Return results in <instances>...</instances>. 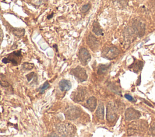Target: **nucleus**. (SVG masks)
I'll use <instances>...</instances> for the list:
<instances>
[{
    "mask_svg": "<svg viewBox=\"0 0 155 137\" xmlns=\"http://www.w3.org/2000/svg\"><path fill=\"white\" fill-rule=\"evenodd\" d=\"M56 128L58 132L62 136H72L76 133V128L69 123L59 124Z\"/></svg>",
    "mask_w": 155,
    "mask_h": 137,
    "instance_id": "f257e3e1",
    "label": "nucleus"
},
{
    "mask_svg": "<svg viewBox=\"0 0 155 137\" xmlns=\"http://www.w3.org/2000/svg\"><path fill=\"white\" fill-rule=\"evenodd\" d=\"M82 113L81 109L78 106H70L65 110L64 116L69 120H75L81 116Z\"/></svg>",
    "mask_w": 155,
    "mask_h": 137,
    "instance_id": "f03ea898",
    "label": "nucleus"
},
{
    "mask_svg": "<svg viewBox=\"0 0 155 137\" xmlns=\"http://www.w3.org/2000/svg\"><path fill=\"white\" fill-rule=\"evenodd\" d=\"M21 56V51H14L7 56V57H4L3 59L2 62L4 63H12L13 65H18L20 63L22 59Z\"/></svg>",
    "mask_w": 155,
    "mask_h": 137,
    "instance_id": "7ed1b4c3",
    "label": "nucleus"
},
{
    "mask_svg": "<svg viewBox=\"0 0 155 137\" xmlns=\"http://www.w3.org/2000/svg\"><path fill=\"white\" fill-rule=\"evenodd\" d=\"M120 54V51L118 48L116 47H106L104 50L102 51L101 56L105 59H107L108 60H113L116 57L118 56Z\"/></svg>",
    "mask_w": 155,
    "mask_h": 137,
    "instance_id": "20e7f679",
    "label": "nucleus"
},
{
    "mask_svg": "<svg viewBox=\"0 0 155 137\" xmlns=\"http://www.w3.org/2000/svg\"><path fill=\"white\" fill-rule=\"evenodd\" d=\"M87 95V91L86 88L79 87L75 91L71 93V98L75 103L83 102Z\"/></svg>",
    "mask_w": 155,
    "mask_h": 137,
    "instance_id": "39448f33",
    "label": "nucleus"
},
{
    "mask_svg": "<svg viewBox=\"0 0 155 137\" xmlns=\"http://www.w3.org/2000/svg\"><path fill=\"white\" fill-rule=\"evenodd\" d=\"M70 74L73 75L75 78L80 82H86L88 79L86 70L80 66H78L73 68L70 71Z\"/></svg>",
    "mask_w": 155,
    "mask_h": 137,
    "instance_id": "423d86ee",
    "label": "nucleus"
},
{
    "mask_svg": "<svg viewBox=\"0 0 155 137\" xmlns=\"http://www.w3.org/2000/svg\"><path fill=\"white\" fill-rule=\"evenodd\" d=\"M116 106L112 103L109 102L107 106V116L106 118L109 123H113L117 118V112H116Z\"/></svg>",
    "mask_w": 155,
    "mask_h": 137,
    "instance_id": "0eeeda50",
    "label": "nucleus"
},
{
    "mask_svg": "<svg viewBox=\"0 0 155 137\" xmlns=\"http://www.w3.org/2000/svg\"><path fill=\"white\" fill-rule=\"evenodd\" d=\"M78 58L81 64L84 66L88 65L91 60V55L86 48H81L78 53Z\"/></svg>",
    "mask_w": 155,
    "mask_h": 137,
    "instance_id": "6e6552de",
    "label": "nucleus"
},
{
    "mask_svg": "<svg viewBox=\"0 0 155 137\" xmlns=\"http://www.w3.org/2000/svg\"><path fill=\"white\" fill-rule=\"evenodd\" d=\"M133 29L134 30L135 33L139 36L142 37L144 35L145 33V24L144 23L140 20H135L132 24Z\"/></svg>",
    "mask_w": 155,
    "mask_h": 137,
    "instance_id": "1a4fd4ad",
    "label": "nucleus"
},
{
    "mask_svg": "<svg viewBox=\"0 0 155 137\" xmlns=\"http://www.w3.org/2000/svg\"><path fill=\"white\" fill-rule=\"evenodd\" d=\"M141 117V113L136 109L129 108L127 109L125 112V118L127 121L130 122L131 120L139 119Z\"/></svg>",
    "mask_w": 155,
    "mask_h": 137,
    "instance_id": "9d476101",
    "label": "nucleus"
},
{
    "mask_svg": "<svg viewBox=\"0 0 155 137\" xmlns=\"http://www.w3.org/2000/svg\"><path fill=\"white\" fill-rule=\"evenodd\" d=\"M87 43L92 50L95 51L99 47V41L97 38L92 34H89L87 38Z\"/></svg>",
    "mask_w": 155,
    "mask_h": 137,
    "instance_id": "9b49d317",
    "label": "nucleus"
},
{
    "mask_svg": "<svg viewBox=\"0 0 155 137\" xmlns=\"http://www.w3.org/2000/svg\"><path fill=\"white\" fill-rule=\"evenodd\" d=\"M97 105V100L96 98L95 97H90L87 100L86 104L85 106L87 108L88 110H90L91 112H93L95 110Z\"/></svg>",
    "mask_w": 155,
    "mask_h": 137,
    "instance_id": "f8f14e48",
    "label": "nucleus"
},
{
    "mask_svg": "<svg viewBox=\"0 0 155 137\" xmlns=\"http://www.w3.org/2000/svg\"><path fill=\"white\" fill-rule=\"evenodd\" d=\"M59 88L62 91H69L71 88V84L69 80L63 79L61 80L59 83Z\"/></svg>",
    "mask_w": 155,
    "mask_h": 137,
    "instance_id": "ddd939ff",
    "label": "nucleus"
},
{
    "mask_svg": "<svg viewBox=\"0 0 155 137\" xmlns=\"http://www.w3.org/2000/svg\"><path fill=\"white\" fill-rule=\"evenodd\" d=\"M92 31L97 36H103V31L100 25H99V23L96 21H95L93 23V28H92Z\"/></svg>",
    "mask_w": 155,
    "mask_h": 137,
    "instance_id": "4468645a",
    "label": "nucleus"
},
{
    "mask_svg": "<svg viewBox=\"0 0 155 137\" xmlns=\"http://www.w3.org/2000/svg\"><path fill=\"white\" fill-rule=\"evenodd\" d=\"M144 66V63L141 61H136L129 67V68L135 73H137L141 71Z\"/></svg>",
    "mask_w": 155,
    "mask_h": 137,
    "instance_id": "2eb2a0df",
    "label": "nucleus"
},
{
    "mask_svg": "<svg viewBox=\"0 0 155 137\" xmlns=\"http://www.w3.org/2000/svg\"><path fill=\"white\" fill-rule=\"evenodd\" d=\"M111 66V63L108 64H100L98 67L97 70V73L99 75L104 74L107 72V71Z\"/></svg>",
    "mask_w": 155,
    "mask_h": 137,
    "instance_id": "dca6fc26",
    "label": "nucleus"
},
{
    "mask_svg": "<svg viewBox=\"0 0 155 137\" xmlns=\"http://www.w3.org/2000/svg\"><path fill=\"white\" fill-rule=\"evenodd\" d=\"M96 116L97 118L100 120H104V104L102 103H101L99 104L98 109L96 112Z\"/></svg>",
    "mask_w": 155,
    "mask_h": 137,
    "instance_id": "f3484780",
    "label": "nucleus"
},
{
    "mask_svg": "<svg viewBox=\"0 0 155 137\" xmlns=\"http://www.w3.org/2000/svg\"><path fill=\"white\" fill-rule=\"evenodd\" d=\"M12 33L14 35L17 37H22L25 34V30L23 29L15 28L12 29Z\"/></svg>",
    "mask_w": 155,
    "mask_h": 137,
    "instance_id": "a211bd4d",
    "label": "nucleus"
},
{
    "mask_svg": "<svg viewBox=\"0 0 155 137\" xmlns=\"http://www.w3.org/2000/svg\"><path fill=\"white\" fill-rule=\"evenodd\" d=\"M35 67L34 63H29V62H24L22 65V69L24 71H30Z\"/></svg>",
    "mask_w": 155,
    "mask_h": 137,
    "instance_id": "6ab92c4d",
    "label": "nucleus"
},
{
    "mask_svg": "<svg viewBox=\"0 0 155 137\" xmlns=\"http://www.w3.org/2000/svg\"><path fill=\"white\" fill-rule=\"evenodd\" d=\"M26 78L27 79V80H28V82H30L32 79H34L36 83H37V81H38V77L35 74V73L34 72H32L30 73H29V74H27L26 76Z\"/></svg>",
    "mask_w": 155,
    "mask_h": 137,
    "instance_id": "aec40b11",
    "label": "nucleus"
},
{
    "mask_svg": "<svg viewBox=\"0 0 155 137\" xmlns=\"http://www.w3.org/2000/svg\"><path fill=\"white\" fill-rule=\"evenodd\" d=\"M49 84L48 82H46L45 83H44L40 88H39V91H40V94H43V93L44 92V91H45L46 90H47V88H49Z\"/></svg>",
    "mask_w": 155,
    "mask_h": 137,
    "instance_id": "412c9836",
    "label": "nucleus"
},
{
    "mask_svg": "<svg viewBox=\"0 0 155 137\" xmlns=\"http://www.w3.org/2000/svg\"><path fill=\"white\" fill-rule=\"evenodd\" d=\"M90 8H91V5H90V4L88 3V4H85V5H83V6L81 9V11L82 13H86L90 9Z\"/></svg>",
    "mask_w": 155,
    "mask_h": 137,
    "instance_id": "4be33fe9",
    "label": "nucleus"
},
{
    "mask_svg": "<svg viewBox=\"0 0 155 137\" xmlns=\"http://www.w3.org/2000/svg\"><path fill=\"white\" fill-rule=\"evenodd\" d=\"M1 86L3 88H9L10 87V85L9 84V83L8 82L5 81V80H1Z\"/></svg>",
    "mask_w": 155,
    "mask_h": 137,
    "instance_id": "5701e85b",
    "label": "nucleus"
},
{
    "mask_svg": "<svg viewBox=\"0 0 155 137\" xmlns=\"http://www.w3.org/2000/svg\"><path fill=\"white\" fill-rule=\"evenodd\" d=\"M125 98H127V100H129V101H130V102H133V101H134V98H133V97L132 96H131L129 95V94H125Z\"/></svg>",
    "mask_w": 155,
    "mask_h": 137,
    "instance_id": "b1692460",
    "label": "nucleus"
},
{
    "mask_svg": "<svg viewBox=\"0 0 155 137\" xmlns=\"http://www.w3.org/2000/svg\"><path fill=\"white\" fill-rule=\"evenodd\" d=\"M150 130H151L152 135H154V136H155V123L152 126V127Z\"/></svg>",
    "mask_w": 155,
    "mask_h": 137,
    "instance_id": "393cba45",
    "label": "nucleus"
},
{
    "mask_svg": "<svg viewBox=\"0 0 155 137\" xmlns=\"http://www.w3.org/2000/svg\"><path fill=\"white\" fill-rule=\"evenodd\" d=\"M142 101H144V102L146 103H147V105H148V106H151V107H152V105H151V104L150 103H149V102H146V100H144V99H142Z\"/></svg>",
    "mask_w": 155,
    "mask_h": 137,
    "instance_id": "a878e982",
    "label": "nucleus"
},
{
    "mask_svg": "<svg viewBox=\"0 0 155 137\" xmlns=\"http://www.w3.org/2000/svg\"><path fill=\"white\" fill-rule=\"evenodd\" d=\"M52 134V135H49L48 136H59L58 135H56V134H55V133H53Z\"/></svg>",
    "mask_w": 155,
    "mask_h": 137,
    "instance_id": "bb28decb",
    "label": "nucleus"
},
{
    "mask_svg": "<svg viewBox=\"0 0 155 137\" xmlns=\"http://www.w3.org/2000/svg\"><path fill=\"white\" fill-rule=\"evenodd\" d=\"M141 75H140V77H139V79L137 80V82H139V83H138L137 85H140V84H141Z\"/></svg>",
    "mask_w": 155,
    "mask_h": 137,
    "instance_id": "cd10ccee",
    "label": "nucleus"
},
{
    "mask_svg": "<svg viewBox=\"0 0 155 137\" xmlns=\"http://www.w3.org/2000/svg\"><path fill=\"white\" fill-rule=\"evenodd\" d=\"M53 14L52 13L51 15H50V16H47V18L49 19H51L52 17V16H53Z\"/></svg>",
    "mask_w": 155,
    "mask_h": 137,
    "instance_id": "c85d7f7f",
    "label": "nucleus"
}]
</instances>
